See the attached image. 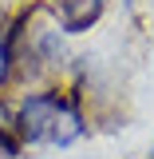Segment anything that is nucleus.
Segmentation results:
<instances>
[{
    "instance_id": "4",
    "label": "nucleus",
    "mask_w": 154,
    "mask_h": 159,
    "mask_svg": "<svg viewBox=\"0 0 154 159\" xmlns=\"http://www.w3.org/2000/svg\"><path fill=\"white\" fill-rule=\"evenodd\" d=\"M12 84V48H8V36L0 32V92Z\"/></svg>"
},
{
    "instance_id": "5",
    "label": "nucleus",
    "mask_w": 154,
    "mask_h": 159,
    "mask_svg": "<svg viewBox=\"0 0 154 159\" xmlns=\"http://www.w3.org/2000/svg\"><path fill=\"white\" fill-rule=\"evenodd\" d=\"M150 159H154V143H150Z\"/></svg>"
},
{
    "instance_id": "1",
    "label": "nucleus",
    "mask_w": 154,
    "mask_h": 159,
    "mask_svg": "<svg viewBox=\"0 0 154 159\" xmlns=\"http://www.w3.org/2000/svg\"><path fill=\"white\" fill-rule=\"evenodd\" d=\"M16 127L20 143L28 147H52L67 151L87 135V111L83 99L71 88H32L16 99Z\"/></svg>"
},
{
    "instance_id": "3",
    "label": "nucleus",
    "mask_w": 154,
    "mask_h": 159,
    "mask_svg": "<svg viewBox=\"0 0 154 159\" xmlns=\"http://www.w3.org/2000/svg\"><path fill=\"white\" fill-rule=\"evenodd\" d=\"M0 159H24V143H20L16 127V103L0 92Z\"/></svg>"
},
{
    "instance_id": "2",
    "label": "nucleus",
    "mask_w": 154,
    "mask_h": 159,
    "mask_svg": "<svg viewBox=\"0 0 154 159\" xmlns=\"http://www.w3.org/2000/svg\"><path fill=\"white\" fill-rule=\"evenodd\" d=\"M48 8H52V20L59 24L63 36H83L103 20L107 0H48Z\"/></svg>"
}]
</instances>
